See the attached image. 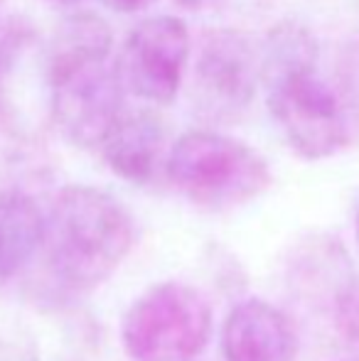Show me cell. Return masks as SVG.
I'll return each mask as SVG.
<instances>
[{
    "mask_svg": "<svg viewBox=\"0 0 359 361\" xmlns=\"http://www.w3.org/2000/svg\"><path fill=\"white\" fill-rule=\"evenodd\" d=\"M106 20L91 13L59 25L47 57L49 111L64 140L99 150L126 114L123 81Z\"/></svg>",
    "mask_w": 359,
    "mask_h": 361,
    "instance_id": "obj_1",
    "label": "cell"
},
{
    "mask_svg": "<svg viewBox=\"0 0 359 361\" xmlns=\"http://www.w3.org/2000/svg\"><path fill=\"white\" fill-rule=\"evenodd\" d=\"M261 81L278 130L305 160H325L350 143L345 106L317 72V42L303 25L281 23L266 37Z\"/></svg>",
    "mask_w": 359,
    "mask_h": 361,
    "instance_id": "obj_2",
    "label": "cell"
},
{
    "mask_svg": "<svg viewBox=\"0 0 359 361\" xmlns=\"http://www.w3.org/2000/svg\"><path fill=\"white\" fill-rule=\"evenodd\" d=\"M133 241L135 226L126 207L96 187H64L44 214V266L69 293H89L109 281Z\"/></svg>",
    "mask_w": 359,
    "mask_h": 361,
    "instance_id": "obj_3",
    "label": "cell"
},
{
    "mask_svg": "<svg viewBox=\"0 0 359 361\" xmlns=\"http://www.w3.org/2000/svg\"><path fill=\"white\" fill-rule=\"evenodd\" d=\"M175 190L202 209H234L271 187V167L259 150L212 130H190L165 160Z\"/></svg>",
    "mask_w": 359,
    "mask_h": 361,
    "instance_id": "obj_4",
    "label": "cell"
},
{
    "mask_svg": "<svg viewBox=\"0 0 359 361\" xmlns=\"http://www.w3.org/2000/svg\"><path fill=\"white\" fill-rule=\"evenodd\" d=\"M209 337V300L175 281L145 290L121 324L123 349L133 361H195Z\"/></svg>",
    "mask_w": 359,
    "mask_h": 361,
    "instance_id": "obj_5",
    "label": "cell"
},
{
    "mask_svg": "<svg viewBox=\"0 0 359 361\" xmlns=\"http://www.w3.org/2000/svg\"><path fill=\"white\" fill-rule=\"evenodd\" d=\"M190 30L175 15L140 20L116 57L123 89L150 106H170L190 64Z\"/></svg>",
    "mask_w": 359,
    "mask_h": 361,
    "instance_id": "obj_6",
    "label": "cell"
},
{
    "mask_svg": "<svg viewBox=\"0 0 359 361\" xmlns=\"http://www.w3.org/2000/svg\"><path fill=\"white\" fill-rule=\"evenodd\" d=\"M261 81V57L239 30L219 27L202 37L195 59L192 101L212 121H234L251 106Z\"/></svg>",
    "mask_w": 359,
    "mask_h": 361,
    "instance_id": "obj_7",
    "label": "cell"
},
{
    "mask_svg": "<svg viewBox=\"0 0 359 361\" xmlns=\"http://www.w3.org/2000/svg\"><path fill=\"white\" fill-rule=\"evenodd\" d=\"M298 349L291 317L259 298L234 305L221 327L224 361H296Z\"/></svg>",
    "mask_w": 359,
    "mask_h": 361,
    "instance_id": "obj_8",
    "label": "cell"
},
{
    "mask_svg": "<svg viewBox=\"0 0 359 361\" xmlns=\"http://www.w3.org/2000/svg\"><path fill=\"white\" fill-rule=\"evenodd\" d=\"M165 147V126L150 109L126 111L99 147L104 162L114 175L130 185L153 180L155 167Z\"/></svg>",
    "mask_w": 359,
    "mask_h": 361,
    "instance_id": "obj_9",
    "label": "cell"
},
{
    "mask_svg": "<svg viewBox=\"0 0 359 361\" xmlns=\"http://www.w3.org/2000/svg\"><path fill=\"white\" fill-rule=\"evenodd\" d=\"M44 241V214L32 197L0 190V281L18 276Z\"/></svg>",
    "mask_w": 359,
    "mask_h": 361,
    "instance_id": "obj_10",
    "label": "cell"
},
{
    "mask_svg": "<svg viewBox=\"0 0 359 361\" xmlns=\"http://www.w3.org/2000/svg\"><path fill=\"white\" fill-rule=\"evenodd\" d=\"M96 3H101L106 10H114V13H140L153 0H96Z\"/></svg>",
    "mask_w": 359,
    "mask_h": 361,
    "instance_id": "obj_11",
    "label": "cell"
},
{
    "mask_svg": "<svg viewBox=\"0 0 359 361\" xmlns=\"http://www.w3.org/2000/svg\"><path fill=\"white\" fill-rule=\"evenodd\" d=\"M178 3L187 10H205V8H209V5L219 3V0H178Z\"/></svg>",
    "mask_w": 359,
    "mask_h": 361,
    "instance_id": "obj_12",
    "label": "cell"
},
{
    "mask_svg": "<svg viewBox=\"0 0 359 361\" xmlns=\"http://www.w3.org/2000/svg\"><path fill=\"white\" fill-rule=\"evenodd\" d=\"M355 236H357V246H359V197H357V204H355Z\"/></svg>",
    "mask_w": 359,
    "mask_h": 361,
    "instance_id": "obj_13",
    "label": "cell"
}]
</instances>
